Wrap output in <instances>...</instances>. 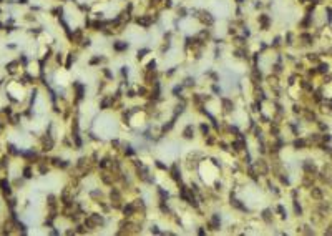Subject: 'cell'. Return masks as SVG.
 Wrapping results in <instances>:
<instances>
[{
    "instance_id": "cell-1",
    "label": "cell",
    "mask_w": 332,
    "mask_h": 236,
    "mask_svg": "<svg viewBox=\"0 0 332 236\" xmlns=\"http://www.w3.org/2000/svg\"><path fill=\"white\" fill-rule=\"evenodd\" d=\"M196 127L193 123H188L184 128H183V132H181V138H184V140H194L196 138Z\"/></svg>"
},
{
    "instance_id": "cell-4",
    "label": "cell",
    "mask_w": 332,
    "mask_h": 236,
    "mask_svg": "<svg viewBox=\"0 0 332 236\" xmlns=\"http://www.w3.org/2000/svg\"><path fill=\"white\" fill-rule=\"evenodd\" d=\"M23 176H25L27 180L33 176V171H32V168H30V166H25V170H23Z\"/></svg>"
},
{
    "instance_id": "cell-3",
    "label": "cell",
    "mask_w": 332,
    "mask_h": 236,
    "mask_svg": "<svg viewBox=\"0 0 332 236\" xmlns=\"http://www.w3.org/2000/svg\"><path fill=\"white\" fill-rule=\"evenodd\" d=\"M0 190H2L3 196H10L12 195V190H10V183L7 180H0Z\"/></svg>"
},
{
    "instance_id": "cell-2",
    "label": "cell",
    "mask_w": 332,
    "mask_h": 236,
    "mask_svg": "<svg viewBox=\"0 0 332 236\" xmlns=\"http://www.w3.org/2000/svg\"><path fill=\"white\" fill-rule=\"evenodd\" d=\"M128 42H125V40H115L113 43H111V49H113V52L115 53H118V55H121V53H125V52L128 50Z\"/></svg>"
}]
</instances>
